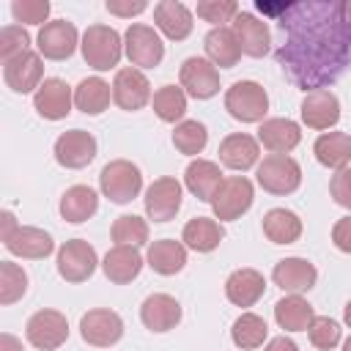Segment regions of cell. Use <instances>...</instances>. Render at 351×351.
<instances>
[{
    "label": "cell",
    "mask_w": 351,
    "mask_h": 351,
    "mask_svg": "<svg viewBox=\"0 0 351 351\" xmlns=\"http://www.w3.org/2000/svg\"><path fill=\"white\" fill-rule=\"evenodd\" d=\"M154 22L156 27L170 38V41H184L192 33V11L184 3L176 0H162L154 5Z\"/></svg>",
    "instance_id": "26"
},
{
    "label": "cell",
    "mask_w": 351,
    "mask_h": 351,
    "mask_svg": "<svg viewBox=\"0 0 351 351\" xmlns=\"http://www.w3.org/2000/svg\"><path fill=\"white\" fill-rule=\"evenodd\" d=\"M80 335H82V340L88 346L110 348L123 337V321H121V315L115 310L96 307V310H88L80 318Z\"/></svg>",
    "instance_id": "9"
},
{
    "label": "cell",
    "mask_w": 351,
    "mask_h": 351,
    "mask_svg": "<svg viewBox=\"0 0 351 351\" xmlns=\"http://www.w3.org/2000/svg\"><path fill=\"white\" fill-rule=\"evenodd\" d=\"M239 47H241V55H250V58H263L269 52V44H271V36H269V27L266 22H261L255 14L250 11H239L233 16V25H230Z\"/></svg>",
    "instance_id": "19"
},
{
    "label": "cell",
    "mask_w": 351,
    "mask_h": 351,
    "mask_svg": "<svg viewBox=\"0 0 351 351\" xmlns=\"http://www.w3.org/2000/svg\"><path fill=\"white\" fill-rule=\"evenodd\" d=\"M0 351H22V343H19L14 335L3 332V335H0Z\"/></svg>",
    "instance_id": "49"
},
{
    "label": "cell",
    "mask_w": 351,
    "mask_h": 351,
    "mask_svg": "<svg viewBox=\"0 0 351 351\" xmlns=\"http://www.w3.org/2000/svg\"><path fill=\"white\" fill-rule=\"evenodd\" d=\"M206 143H208V129H206V123H200V121H195V118L176 123V129H173V145H176L181 154L197 156V154L206 148Z\"/></svg>",
    "instance_id": "38"
},
{
    "label": "cell",
    "mask_w": 351,
    "mask_h": 351,
    "mask_svg": "<svg viewBox=\"0 0 351 351\" xmlns=\"http://www.w3.org/2000/svg\"><path fill=\"white\" fill-rule=\"evenodd\" d=\"M27 49H30V36L22 25H5L0 30V58H3V63L27 52Z\"/></svg>",
    "instance_id": "42"
},
{
    "label": "cell",
    "mask_w": 351,
    "mask_h": 351,
    "mask_svg": "<svg viewBox=\"0 0 351 351\" xmlns=\"http://www.w3.org/2000/svg\"><path fill=\"white\" fill-rule=\"evenodd\" d=\"M99 186H101V195L104 197H110L112 203L123 206V203H132L140 195V189H143V173L129 159H112V162H107L101 167Z\"/></svg>",
    "instance_id": "3"
},
{
    "label": "cell",
    "mask_w": 351,
    "mask_h": 351,
    "mask_svg": "<svg viewBox=\"0 0 351 351\" xmlns=\"http://www.w3.org/2000/svg\"><path fill=\"white\" fill-rule=\"evenodd\" d=\"M11 14L22 25H41L44 27L47 16H49V3L47 0H14Z\"/></svg>",
    "instance_id": "44"
},
{
    "label": "cell",
    "mask_w": 351,
    "mask_h": 351,
    "mask_svg": "<svg viewBox=\"0 0 351 351\" xmlns=\"http://www.w3.org/2000/svg\"><path fill=\"white\" fill-rule=\"evenodd\" d=\"M16 228V219H14V214L11 211H3V230H0V239H5L11 230Z\"/></svg>",
    "instance_id": "50"
},
{
    "label": "cell",
    "mask_w": 351,
    "mask_h": 351,
    "mask_svg": "<svg viewBox=\"0 0 351 351\" xmlns=\"http://www.w3.org/2000/svg\"><path fill=\"white\" fill-rule=\"evenodd\" d=\"M332 241L340 252H351V217H340L332 228Z\"/></svg>",
    "instance_id": "46"
},
{
    "label": "cell",
    "mask_w": 351,
    "mask_h": 351,
    "mask_svg": "<svg viewBox=\"0 0 351 351\" xmlns=\"http://www.w3.org/2000/svg\"><path fill=\"white\" fill-rule=\"evenodd\" d=\"M178 80L184 93H189L192 99H211L219 93V71L208 58H197V55L186 58L181 63Z\"/></svg>",
    "instance_id": "10"
},
{
    "label": "cell",
    "mask_w": 351,
    "mask_h": 351,
    "mask_svg": "<svg viewBox=\"0 0 351 351\" xmlns=\"http://www.w3.org/2000/svg\"><path fill=\"white\" fill-rule=\"evenodd\" d=\"M80 44L77 27L69 19H52L38 30V55L49 60H66Z\"/></svg>",
    "instance_id": "13"
},
{
    "label": "cell",
    "mask_w": 351,
    "mask_h": 351,
    "mask_svg": "<svg viewBox=\"0 0 351 351\" xmlns=\"http://www.w3.org/2000/svg\"><path fill=\"white\" fill-rule=\"evenodd\" d=\"M140 321L151 332H170L181 321V304L170 293H151L140 304Z\"/></svg>",
    "instance_id": "21"
},
{
    "label": "cell",
    "mask_w": 351,
    "mask_h": 351,
    "mask_svg": "<svg viewBox=\"0 0 351 351\" xmlns=\"http://www.w3.org/2000/svg\"><path fill=\"white\" fill-rule=\"evenodd\" d=\"M145 214L154 222H167L178 214L181 208V184L173 176H162L156 178L148 189H145Z\"/></svg>",
    "instance_id": "14"
},
{
    "label": "cell",
    "mask_w": 351,
    "mask_h": 351,
    "mask_svg": "<svg viewBox=\"0 0 351 351\" xmlns=\"http://www.w3.org/2000/svg\"><path fill=\"white\" fill-rule=\"evenodd\" d=\"M222 239H225V228H222V222H217L211 217H195L181 230L184 247H189L195 252H211L219 247Z\"/></svg>",
    "instance_id": "28"
},
{
    "label": "cell",
    "mask_w": 351,
    "mask_h": 351,
    "mask_svg": "<svg viewBox=\"0 0 351 351\" xmlns=\"http://www.w3.org/2000/svg\"><path fill=\"white\" fill-rule=\"evenodd\" d=\"M151 104H154V112L159 115V121L176 123V121H181L184 112H186V93H184L181 85H162V88L154 93Z\"/></svg>",
    "instance_id": "37"
},
{
    "label": "cell",
    "mask_w": 351,
    "mask_h": 351,
    "mask_svg": "<svg viewBox=\"0 0 351 351\" xmlns=\"http://www.w3.org/2000/svg\"><path fill=\"white\" fill-rule=\"evenodd\" d=\"M263 351H299V346L291 340V337H285V335H280V337H274V340H269V346L263 348Z\"/></svg>",
    "instance_id": "48"
},
{
    "label": "cell",
    "mask_w": 351,
    "mask_h": 351,
    "mask_svg": "<svg viewBox=\"0 0 351 351\" xmlns=\"http://www.w3.org/2000/svg\"><path fill=\"white\" fill-rule=\"evenodd\" d=\"M5 250L16 258H27V261H41L55 250V241L47 230L33 228V225H16L5 239H3Z\"/></svg>",
    "instance_id": "17"
},
{
    "label": "cell",
    "mask_w": 351,
    "mask_h": 351,
    "mask_svg": "<svg viewBox=\"0 0 351 351\" xmlns=\"http://www.w3.org/2000/svg\"><path fill=\"white\" fill-rule=\"evenodd\" d=\"M239 14L236 0H200L197 3V16L203 22H211L214 27H222V22L233 19Z\"/></svg>",
    "instance_id": "43"
},
{
    "label": "cell",
    "mask_w": 351,
    "mask_h": 351,
    "mask_svg": "<svg viewBox=\"0 0 351 351\" xmlns=\"http://www.w3.org/2000/svg\"><path fill=\"white\" fill-rule=\"evenodd\" d=\"M203 47H206L208 60L214 66H219V69H233L239 63V58H241V47L236 41L233 30L225 27V25L222 27H211L206 33V38H203Z\"/></svg>",
    "instance_id": "30"
},
{
    "label": "cell",
    "mask_w": 351,
    "mask_h": 351,
    "mask_svg": "<svg viewBox=\"0 0 351 351\" xmlns=\"http://www.w3.org/2000/svg\"><path fill=\"white\" fill-rule=\"evenodd\" d=\"M104 277L115 285H126L132 280H137V274L143 271V255L137 252V247H126V244H115L104 261H101Z\"/></svg>",
    "instance_id": "24"
},
{
    "label": "cell",
    "mask_w": 351,
    "mask_h": 351,
    "mask_svg": "<svg viewBox=\"0 0 351 351\" xmlns=\"http://www.w3.org/2000/svg\"><path fill=\"white\" fill-rule=\"evenodd\" d=\"M261 225H263V236L271 244H293L302 236V219L288 208H269Z\"/></svg>",
    "instance_id": "34"
},
{
    "label": "cell",
    "mask_w": 351,
    "mask_h": 351,
    "mask_svg": "<svg viewBox=\"0 0 351 351\" xmlns=\"http://www.w3.org/2000/svg\"><path fill=\"white\" fill-rule=\"evenodd\" d=\"M93 156H96V137L85 129L63 132L55 140V159H58V165H63L69 170H80V167L90 165Z\"/></svg>",
    "instance_id": "15"
},
{
    "label": "cell",
    "mask_w": 351,
    "mask_h": 351,
    "mask_svg": "<svg viewBox=\"0 0 351 351\" xmlns=\"http://www.w3.org/2000/svg\"><path fill=\"white\" fill-rule=\"evenodd\" d=\"M302 121L310 129H332L340 121V101L329 88H318V90H307L304 101H302Z\"/></svg>",
    "instance_id": "18"
},
{
    "label": "cell",
    "mask_w": 351,
    "mask_h": 351,
    "mask_svg": "<svg viewBox=\"0 0 351 351\" xmlns=\"http://www.w3.org/2000/svg\"><path fill=\"white\" fill-rule=\"evenodd\" d=\"M266 291V280L258 269H236L225 280V296L236 307H252Z\"/></svg>",
    "instance_id": "25"
},
{
    "label": "cell",
    "mask_w": 351,
    "mask_h": 351,
    "mask_svg": "<svg viewBox=\"0 0 351 351\" xmlns=\"http://www.w3.org/2000/svg\"><path fill=\"white\" fill-rule=\"evenodd\" d=\"M145 261L156 274L170 277L186 266V247L176 239H159V241H151Z\"/></svg>",
    "instance_id": "31"
},
{
    "label": "cell",
    "mask_w": 351,
    "mask_h": 351,
    "mask_svg": "<svg viewBox=\"0 0 351 351\" xmlns=\"http://www.w3.org/2000/svg\"><path fill=\"white\" fill-rule=\"evenodd\" d=\"M27 291V271L11 261H0V304H14Z\"/></svg>",
    "instance_id": "40"
},
{
    "label": "cell",
    "mask_w": 351,
    "mask_h": 351,
    "mask_svg": "<svg viewBox=\"0 0 351 351\" xmlns=\"http://www.w3.org/2000/svg\"><path fill=\"white\" fill-rule=\"evenodd\" d=\"M313 318H315L313 304L307 299H302L299 293H288L274 304V321L285 332H307Z\"/></svg>",
    "instance_id": "29"
},
{
    "label": "cell",
    "mask_w": 351,
    "mask_h": 351,
    "mask_svg": "<svg viewBox=\"0 0 351 351\" xmlns=\"http://www.w3.org/2000/svg\"><path fill=\"white\" fill-rule=\"evenodd\" d=\"M99 266L96 250L85 239H69L58 250V274L66 282H85Z\"/></svg>",
    "instance_id": "8"
},
{
    "label": "cell",
    "mask_w": 351,
    "mask_h": 351,
    "mask_svg": "<svg viewBox=\"0 0 351 351\" xmlns=\"http://www.w3.org/2000/svg\"><path fill=\"white\" fill-rule=\"evenodd\" d=\"M80 49H82V58H85V63L90 69L110 71V69L118 66V60L123 55V41H121L115 27H110V25H90L82 33Z\"/></svg>",
    "instance_id": "1"
},
{
    "label": "cell",
    "mask_w": 351,
    "mask_h": 351,
    "mask_svg": "<svg viewBox=\"0 0 351 351\" xmlns=\"http://www.w3.org/2000/svg\"><path fill=\"white\" fill-rule=\"evenodd\" d=\"M123 52H126V58H129L132 66L154 69L165 58V44H162L159 33L151 25L134 22V25H129V30L123 36Z\"/></svg>",
    "instance_id": "6"
},
{
    "label": "cell",
    "mask_w": 351,
    "mask_h": 351,
    "mask_svg": "<svg viewBox=\"0 0 351 351\" xmlns=\"http://www.w3.org/2000/svg\"><path fill=\"white\" fill-rule=\"evenodd\" d=\"M222 181H225L222 170L211 159H192L186 165V170H184V184L197 200H208L211 203V197H214V192L219 189Z\"/></svg>",
    "instance_id": "27"
},
{
    "label": "cell",
    "mask_w": 351,
    "mask_h": 351,
    "mask_svg": "<svg viewBox=\"0 0 351 351\" xmlns=\"http://www.w3.org/2000/svg\"><path fill=\"white\" fill-rule=\"evenodd\" d=\"M148 5L143 0H134V3H118V0H107V11L115 14V16H134V14H143Z\"/></svg>",
    "instance_id": "47"
},
{
    "label": "cell",
    "mask_w": 351,
    "mask_h": 351,
    "mask_svg": "<svg viewBox=\"0 0 351 351\" xmlns=\"http://www.w3.org/2000/svg\"><path fill=\"white\" fill-rule=\"evenodd\" d=\"M313 154L324 167L343 170L351 162V134H346V132H324L315 140Z\"/></svg>",
    "instance_id": "32"
},
{
    "label": "cell",
    "mask_w": 351,
    "mask_h": 351,
    "mask_svg": "<svg viewBox=\"0 0 351 351\" xmlns=\"http://www.w3.org/2000/svg\"><path fill=\"white\" fill-rule=\"evenodd\" d=\"M343 321H346V324H348V329H351V302L343 307Z\"/></svg>",
    "instance_id": "52"
},
{
    "label": "cell",
    "mask_w": 351,
    "mask_h": 351,
    "mask_svg": "<svg viewBox=\"0 0 351 351\" xmlns=\"http://www.w3.org/2000/svg\"><path fill=\"white\" fill-rule=\"evenodd\" d=\"M110 96H112L110 82H104L101 77H85L74 88V107L82 110L85 115H101L110 104Z\"/></svg>",
    "instance_id": "35"
},
{
    "label": "cell",
    "mask_w": 351,
    "mask_h": 351,
    "mask_svg": "<svg viewBox=\"0 0 351 351\" xmlns=\"http://www.w3.org/2000/svg\"><path fill=\"white\" fill-rule=\"evenodd\" d=\"M110 236L115 244H126V247H140L148 241V222L137 214H121L112 228H110Z\"/></svg>",
    "instance_id": "39"
},
{
    "label": "cell",
    "mask_w": 351,
    "mask_h": 351,
    "mask_svg": "<svg viewBox=\"0 0 351 351\" xmlns=\"http://www.w3.org/2000/svg\"><path fill=\"white\" fill-rule=\"evenodd\" d=\"M302 129L291 118H266L258 126V143L271 154H288L299 145Z\"/></svg>",
    "instance_id": "22"
},
{
    "label": "cell",
    "mask_w": 351,
    "mask_h": 351,
    "mask_svg": "<svg viewBox=\"0 0 351 351\" xmlns=\"http://www.w3.org/2000/svg\"><path fill=\"white\" fill-rule=\"evenodd\" d=\"M25 335H27L30 346H36L41 351H55L69 340V321L60 310H38L27 318Z\"/></svg>",
    "instance_id": "7"
},
{
    "label": "cell",
    "mask_w": 351,
    "mask_h": 351,
    "mask_svg": "<svg viewBox=\"0 0 351 351\" xmlns=\"http://www.w3.org/2000/svg\"><path fill=\"white\" fill-rule=\"evenodd\" d=\"M71 104H74V96H71V88L60 80V77H47L41 82V88L33 93V107L41 118L47 121H60L71 112Z\"/></svg>",
    "instance_id": "16"
},
{
    "label": "cell",
    "mask_w": 351,
    "mask_h": 351,
    "mask_svg": "<svg viewBox=\"0 0 351 351\" xmlns=\"http://www.w3.org/2000/svg\"><path fill=\"white\" fill-rule=\"evenodd\" d=\"M340 335H343L340 324L335 318H329V315H315L313 324H310V329H307L310 343L315 348H321V351H332L340 343Z\"/></svg>",
    "instance_id": "41"
},
{
    "label": "cell",
    "mask_w": 351,
    "mask_h": 351,
    "mask_svg": "<svg viewBox=\"0 0 351 351\" xmlns=\"http://www.w3.org/2000/svg\"><path fill=\"white\" fill-rule=\"evenodd\" d=\"M252 197H255V192H252V181L250 178L228 176L219 184V189L214 192V197H211V211H214V217L219 222H233V219H239L241 214L250 211Z\"/></svg>",
    "instance_id": "5"
},
{
    "label": "cell",
    "mask_w": 351,
    "mask_h": 351,
    "mask_svg": "<svg viewBox=\"0 0 351 351\" xmlns=\"http://www.w3.org/2000/svg\"><path fill=\"white\" fill-rule=\"evenodd\" d=\"M255 178L269 195H291L302 184V167L288 154H269L258 165Z\"/></svg>",
    "instance_id": "4"
},
{
    "label": "cell",
    "mask_w": 351,
    "mask_h": 351,
    "mask_svg": "<svg viewBox=\"0 0 351 351\" xmlns=\"http://www.w3.org/2000/svg\"><path fill=\"white\" fill-rule=\"evenodd\" d=\"M329 192H332V197H335L337 206L351 208V167H343V170H337V173L332 176Z\"/></svg>",
    "instance_id": "45"
},
{
    "label": "cell",
    "mask_w": 351,
    "mask_h": 351,
    "mask_svg": "<svg viewBox=\"0 0 351 351\" xmlns=\"http://www.w3.org/2000/svg\"><path fill=\"white\" fill-rule=\"evenodd\" d=\"M266 335H269V326H266V321H263L261 315H255V313H241V315L233 321V326H230V340H233V346H239V348H244V351L261 348L263 340H266Z\"/></svg>",
    "instance_id": "36"
},
{
    "label": "cell",
    "mask_w": 351,
    "mask_h": 351,
    "mask_svg": "<svg viewBox=\"0 0 351 351\" xmlns=\"http://www.w3.org/2000/svg\"><path fill=\"white\" fill-rule=\"evenodd\" d=\"M340 14H343V22L351 27V0L348 3H340Z\"/></svg>",
    "instance_id": "51"
},
{
    "label": "cell",
    "mask_w": 351,
    "mask_h": 351,
    "mask_svg": "<svg viewBox=\"0 0 351 351\" xmlns=\"http://www.w3.org/2000/svg\"><path fill=\"white\" fill-rule=\"evenodd\" d=\"M225 110L241 123H263V115L269 112V93L255 80H239L225 93Z\"/></svg>",
    "instance_id": "2"
},
{
    "label": "cell",
    "mask_w": 351,
    "mask_h": 351,
    "mask_svg": "<svg viewBox=\"0 0 351 351\" xmlns=\"http://www.w3.org/2000/svg\"><path fill=\"white\" fill-rule=\"evenodd\" d=\"M343 351H351V335L346 337V343H343Z\"/></svg>",
    "instance_id": "53"
},
{
    "label": "cell",
    "mask_w": 351,
    "mask_h": 351,
    "mask_svg": "<svg viewBox=\"0 0 351 351\" xmlns=\"http://www.w3.org/2000/svg\"><path fill=\"white\" fill-rule=\"evenodd\" d=\"M271 280H274L277 288H282L288 293H304L315 285L318 269L307 258H282V261L274 263Z\"/></svg>",
    "instance_id": "20"
},
{
    "label": "cell",
    "mask_w": 351,
    "mask_h": 351,
    "mask_svg": "<svg viewBox=\"0 0 351 351\" xmlns=\"http://www.w3.org/2000/svg\"><path fill=\"white\" fill-rule=\"evenodd\" d=\"M3 80L14 93H36L44 82V66L41 55L27 49L11 60L3 63Z\"/></svg>",
    "instance_id": "12"
},
{
    "label": "cell",
    "mask_w": 351,
    "mask_h": 351,
    "mask_svg": "<svg viewBox=\"0 0 351 351\" xmlns=\"http://www.w3.org/2000/svg\"><path fill=\"white\" fill-rule=\"evenodd\" d=\"M151 82L148 77L129 66V69H118L115 71V80H112V101L126 110V112H134V110H143L148 101H151Z\"/></svg>",
    "instance_id": "11"
},
{
    "label": "cell",
    "mask_w": 351,
    "mask_h": 351,
    "mask_svg": "<svg viewBox=\"0 0 351 351\" xmlns=\"http://www.w3.org/2000/svg\"><path fill=\"white\" fill-rule=\"evenodd\" d=\"M219 162L230 170H250L252 165H258V156H261V143L252 137V134H244V132H236V134H228L222 143H219Z\"/></svg>",
    "instance_id": "23"
},
{
    "label": "cell",
    "mask_w": 351,
    "mask_h": 351,
    "mask_svg": "<svg viewBox=\"0 0 351 351\" xmlns=\"http://www.w3.org/2000/svg\"><path fill=\"white\" fill-rule=\"evenodd\" d=\"M96 208H99V195L85 184L69 186L60 197V217L66 222H74V225L90 219L96 214Z\"/></svg>",
    "instance_id": "33"
}]
</instances>
